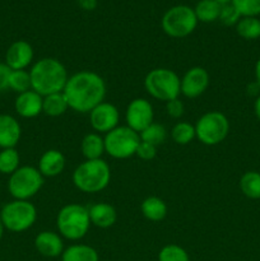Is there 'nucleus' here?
<instances>
[{"mask_svg": "<svg viewBox=\"0 0 260 261\" xmlns=\"http://www.w3.org/2000/svg\"><path fill=\"white\" fill-rule=\"evenodd\" d=\"M195 126L196 139L204 145H217L223 142L229 132V121L219 111H208L198 119Z\"/></svg>", "mask_w": 260, "mask_h": 261, "instance_id": "obj_9", "label": "nucleus"}, {"mask_svg": "<svg viewBox=\"0 0 260 261\" xmlns=\"http://www.w3.org/2000/svg\"><path fill=\"white\" fill-rule=\"evenodd\" d=\"M255 78H256V84L260 88V59L256 61V65H255Z\"/></svg>", "mask_w": 260, "mask_h": 261, "instance_id": "obj_39", "label": "nucleus"}, {"mask_svg": "<svg viewBox=\"0 0 260 261\" xmlns=\"http://www.w3.org/2000/svg\"><path fill=\"white\" fill-rule=\"evenodd\" d=\"M65 155L58 149H48L38 161V171L43 177H56L65 168Z\"/></svg>", "mask_w": 260, "mask_h": 261, "instance_id": "obj_18", "label": "nucleus"}, {"mask_svg": "<svg viewBox=\"0 0 260 261\" xmlns=\"http://www.w3.org/2000/svg\"><path fill=\"white\" fill-rule=\"evenodd\" d=\"M63 93L65 94L69 109L81 114H89L105 101L106 82L94 71L82 70L69 76Z\"/></svg>", "mask_w": 260, "mask_h": 261, "instance_id": "obj_1", "label": "nucleus"}, {"mask_svg": "<svg viewBox=\"0 0 260 261\" xmlns=\"http://www.w3.org/2000/svg\"><path fill=\"white\" fill-rule=\"evenodd\" d=\"M88 208L81 204L71 203L64 205L56 217V227L61 237L70 241L82 240L91 228Z\"/></svg>", "mask_w": 260, "mask_h": 261, "instance_id": "obj_4", "label": "nucleus"}, {"mask_svg": "<svg viewBox=\"0 0 260 261\" xmlns=\"http://www.w3.org/2000/svg\"><path fill=\"white\" fill-rule=\"evenodd\" d=\"M91 224L98 228H110L117 221L116 209L107 203H96L88 208Z\"/></svg>", "mask_w": 260, "mask_h": 261, "instance_id": "obj_19", "label": "nucleus"}, {"mask_svg": "<svg viewBox=\"0 0 260 261\" xmlns=\"http://www.w3.org/2000/svg\"><path fill=\"white\" fill-rule=\"evenodd\" d=\"M222 5L214 0H200L194 8L198 22L212 23L219 19Z\"/></svg>", "mask_w": 260, "mask_h": 261, "instance_id": "obj_24", "label": "nucleus"}, {"mask_svg": "<svg viewBox=\"0 0 260 261\" xmlns=\"http://www.w3.org/2000/svg\"><path fill=\"white\" fill-rule=\"evenodd\" d=\"M158 261H190L185 249L178 245H166L158 254Z\"/></svg>", "mask_w": 260, "mask_h": 261, "instance_id": "obj_31", "label": "nucleus"}, {"mask_svg": "<svg viewBox=\"0 0 260 261\" xmlns=\"http://www.w3.org/2000/svg\"><path fill=\"white\" fill-rule=\"evenodd\" d=\"M22 137V127L14 116L0 114V148H15Z\"/></svg>", "mask_w": 260, "mask_h": 261, "instance_id": "obj_17", "label": "nucleus"}, {"mask_svg": "<svg viewBox=\"0 0 260 261\" xmlns=\"http://www.w3.org/2000/svg\"><path fill=\"white\" fill-rule=\"evenodd\" d=\"M105 150L115 160H126L137 153L140 135L129 126H117L105 135Z\"/></svg>", "mask_w": 260, "mask_h": 261, "instance_id": "obj_10", "label": "nucleus"}, {"mask_svg": "<svg viewBox=\"0 0 260 261\" xmlns=\"http://www.w3.org/2000/svg\"><path fill=\"white\" fill-rule=\"evenodd\" d=\"M209 73L201 66H193L181 78V94L188 98L201 96L209 87Z\"/></svg>", "mask_w": 260, "mask_h": 261, "instance_id": "obj_13", "label": "nucleus"}, {"mask_svg": "<svg viewBox=\"0 0 260 261\" xmlns=\"http://www.w3.org/2000/svg\"><path fill=\"white\" fill-rule=\"evenodd\" d=\"M140 140L149 144L158 147V145L163 144L167 139V130L163 125L157 124V122H152L148 127H145L142 133H140Z\"/></svg>", "mask_w": 260, "mask_h": 261, "instance_id": "obj_28", "label": "nucleus"}, {"mask_svg": "<svg viewBox=\"0 0 260 261\" xmlns=\"http://www.w3.org/2000/svg\"><path fill=\"white\" fill-rule=\"evenodd\" d=\"M254 111H255V115H256V117L260 121V94L256 97V99H255L254 102Z\"/></svg>", "mask_w": 260, "mask_h": 261, "instance_id": "obj_38", "label": "nucleus"}, {"mask_svg": "<svg viewBox=\"0 0 260 261\" xmlns=\"http://www.w3.org/2000/svg\"><path fill=\"white\" fill-rule=\"evenodd\" d=\"M140 212L150 222H161L167 216V205L158 196H148L140 204Z\"/></svg>", "mask_w": 260, "mask_h": 261, "instance_id": "obj_21", "label": "nucleus"}, {"mask_svg": "<svg viewBox=\"0 0 260 261\" xmlns=\"http://www.w3.org/2000/svg\"><path fill=\"white\" fill-rule=\"evenodd\" d=\"M163 32L172 38H184L195 31L198 18L189 5H175L163 14L161 20Z\"/></svg>", "mask_w": 260, "mask_h": 261, "instance_id": "obj_8", "label": "nucleus"}, {"mask_svg": "<svg viewBox=\"0 0 260 261\" xmlns=\"http://www.w3.org/2000/svg\"><path fill=\"white\" fill-rule=\"evenodd\" d=\"M35 51L32 45L24 40H18L8 47L5 53V64L12 70H25L32 64Z\"/></svg>", "mask_w": 260, "mask_h": 261, "instance_id": "obj_14", "label": "nucleus"}, {"mask_svg": "<svg viewBox=\"0 0 260 261\" xmlns=\"http://www.w3.org/2000/svg\"><path fill=\"white\" fill-rule=\"evenodd\" d=\"M153 117H154V111L152 103L145 98H134L130 101L125 111L126 126L137 132L138 134H140L145 127L152 124Z\"/></svg>", "mask_w": 260, "mask_h": 261, "instance_id": "obj_11", "label": "nucleus"}, {"mask_svg": "<svg viewBox=\"0 0 260 261\" xmlns=\"http://www.w3.org/2000/svg\"><path fill=\"white\" fill-rule=\"evenodd\" d=\"M155 154H157V147L140 140V144L138 147L135 155H138L143 161H150L155 157Z\"/></svg>", "mask_w": 260, "mask_h": 261, "instance_id": "obj_35", "label": "nucleus"}, {"mask_svg": "<svg viewBox=\"0 0 260 261\" xmlns=\"http://www.w3.org/2000/svg\"><path fill=\"white\" fill-rule=\"evenodd\" d=\"M166 111H167L168 116L172 119H180L185 112V106L178 98L171 99V101L166 102Z\"/></svg>", "mask_w": 260, "mask_h": 261, "instance_id": "obj_34", "label": "nucleus"}, {"mask_svg": "<svg viewBox=\"0 0 260 261\" xmlns=\"http://www.w3.org/2000/svg\"><path fill=\"white\" fill-rule=\"evenodd\" d=\"M12 69L5 63H0V92L9 89V78Z\"/></svg>", "mask_w": 260, "mask_h": 261, "instance_id": "obj_36", "label": "nucleus"}, {"mask_svg": "<svg viewBox=\"0 0 260 261\" xmlns=\"http://www.w3.org/2000/svg\"><path fill=\"white\" fill-rule=\"evenodd\" d=\"M9 89L15 93H23L30 91L31 88V75L28 70H12L9 78Z\"/></svg>", "mask_w": 260, "mask_h": 261, "instance_id": "obj_30", "label": "nucleus"}, {"mask_svg": "<svg viewBox=\"0 0 260 261\" xmlns=\"http://www.w3.org/2000/svg\"><path fill=\"white\" fill-rule=\"evenodd\" d=\"M120 112L115 105L110 102H102L89 112V122L94 133L107 134L119 126Z\"/></svg>", "mask_w": 260, "mask_h": 261, "instance_id": "obj_12", "label": "nucleus"}, {"mask_svg": "<svg viewBox=\"0 0 260 261\" xmlns=\"http://www.w3.org/2000/svg\"><path fill=\"white\" fill-rule=\"evenodd\" d=\"M43 176L33 166H22L9 176L8 191L15 200H30L42 189Z\"/></svg>", "mask_w": 260, "mask_h": 261, "instance_id": "obj_6", "label": "nucleus"}, {"mask_svg": "<svg viewBox=\"0 0 260 261\" xmlns=\"http://www.w3.org/2000/svg\"><path fill=\"white\" fill-rule=\"evenodd\" d=\"M111 181V170L106 161H84L73 172V184L79 191L96 194L105 190Z\"/></svg>", "mask_w": 260, "mask_h": 261, "instance_id": "obj_3", "label": "nucleus"}, {"mask_svg": "<svg viewBox=\"0 0 260 261\" xmlns=\"http://www.w3.org/2000/svg\"><path fill=\"white\" fill-rule=\"evenodd\" d=\"M61 261H99L98 252L89 245H71L61 254Z\"/></svg>", "mask_w": 260, "mask_h": 261, "instance_id": "obj_22", "label": "nucleus"}, {"mask_svg": "<svg viewBox=\"0 0 260 261\" xmlns=\"http://www.w3.org/2000/svg\"><path fill=\"white\" fill-rule=\"evenodd\" d=\"M30 75L31 88L42 97L63 92L69 79L65 65L55 58H43L36 61Z\"/></svg>", "mask_w": 260, "mask_h": 261, "instance_id": "obj_2", "label": "nucleus"}, {"mask_svg": "<svg viewBox=\"0 0 260 261\" xmlns=\"http://www.w3.org/2000/svg\"><path fill=\"white\" fill-rule=\"evenodd\" d=\"M232 5L241 17H257L260 14V0H232Z\"/></svg>", "mask_w": 260, "mask_h": 261, "instance_id": "obj_32", "label": "nucleus"}, {"mask_svg": "<svg viewBox=\"0 0 260 261\" xmlns=\"http://www.w3.org/2000/svg\"><path fill=\"white\" fill-rule=\"evenodd\" d=\"M240 189L249 199H260V173L247 171L240 178Z\"/></svg>", "mask_w": 260, "mask_h": 261, "instance_id": "obj_25", "label": "nucleus"}, {"mask_svg": "<svg viewBox=\"0 0 260 261\" xmlns=\"http://www.w3.org/2000/svg\"><path fill=\"white\" fill-rule=\"evenodd\" d=\"M81 150L82 154L87 161L99 160V158H102L103 153H106V150H105V139L98 133H88L82 139Z\"/></svg>", "mask_w": 260, "mask_h": 261, "instance_id": "obj_20", "label": "nucleus"}, {"mask_svg": "<svg viewBox=\"0 0 260 261\" xmlns=\"http://www.w3.org/2000/svg\"><path fill=\"white\" fill-rule=\"evenodd\" d=\"M236 32L245 40H257L260 37V19L257 17H241L236 24Z\"/></svg>", "mask_w": 260, "mask_h": 261, "instance_id": "obj_26", "label": "nucleus"}, {"mask_svg": "<svg viewBox=\"0 0 260 261\" xmlns=\"http://www.w3.org/2000/svg\"><path fill=\"white\" fill-rule=\"evenodd\" d=\"M20 155L15 148L0 150V173L10 176L20 167Z\"/></svg>", "mask_w": 260, "mask_h": 261, "instance_id": "obj_27", "label": "nucleus"}, {"mask_svg": "<svg viewBox=\"0 0 260 261\" xmlns=\"http://www.w3.org/2000/svg\"><path fill=\"white\" fill-rule=\"evenodd\" d=\"M76 3L82 9L87 12H91L97 8V0H76Z\"/></svg>", "mask_w": 260, "mask_h": 261, "instance_id": "obj_37", "label": "nucleus"}, {"mask_svg": "<svg viewBox=\"0 0 260 261\" xmlns=\"http://www.w3.org/2000/svg\"><path fill=\"white\" fill-rule=\"evenodd\" d=\"M4 231H5V227L4 224H3L2 219H0V240H2L3 236H4Z\"/></svg>", "mask_w": 260, "mask_h": 261, "instance_id": "obj_40", "label": "nucleus"}, {"mask_svg": "<svg viewBox=\"0 0 260 261\" xmlns=\"http://www.w3.org/2000/svg\"><path fill=\"white\" fill-rule=\"evenodd\" d=\"M241 19V15L237 12L236 8L232 5V3L226 5H222L221 14H219V20L223 23L227 27H231V25H236L239 23V20Z\"/></svg>", "mask_w": 260, "mask_h": 261, "instance_id": "obj_33", "label": "nucleus"}, {"mask_svg": "<svg viewBox=\"0 0 260 261\" xmlns=\"http://www.w3.org/2000/svg\"><path fill=\"white\" fill-rule=\"evenodd\" d=\"M0 219L5 229L20 233L30 229L37 219V209L30 200H12L0 211Z\"/></svg>", "mask_w": 260, "mask_h": 261, "instance_id": "obj_7", "label": "nucleus"}, {"mask_svg": "<svg viewBox=\"0 0 260 261\" xmlns=\"http://www.w3.org/2000/svg\"><path fill=\"white\" fill-rule=\"evenodd\" d=\"M144 88L154 99L168 102L181 94V79L171 69L155 68L145 75Z\"/></svg>", "mask_w": 260, "mask_h": 261, "instance_id": "obj_5", "label": "nucleus"}, {"mask_svg": "<svg viewBox=\"0 0 260 261\" xmlns=\"http://www.w3.org/2000/svg\"><path fill=\"white\" fill-rule=\"evenodd\" d=\"M42 106L43 97L32 89L19 93L14 101L15 112L23 119L37 117L38 115L42 114Z\"/></svg>", "mask_w": 260, "mask_h": 261, "instance_id": "obj_15", "label": "nucleus"}, {"mask_svg": "<svg viewBox=\"0 0 260 261\" xmlns=\"http://www.w3.org/2000/svg\"><path fill=\"white\" fill-rule=\"evenodd\" d=\"M69 110L68 101L63 92L53 93L43 97L42 112L50 117H59Z\"/></svg>", "mask_w": 260, "mask_h": 261, "instance_id": "obj_23", "label": "nucleus"}, {"mask_svg": "<svg viewBox=\"0 0 260 261\" xmlns=\"http://www.w3.org/2000/svg\"><path fill=\"white\" fill-rule=\"evenodd\" d=\"M35 247L42 256L54 257L61 256L64 252V242L59 233L53 231H42L36 236Z\"/></svg>", "mask_w": 260, "mask_h": 261, "instance_id": "obj_16", "label": "nucleus"}, {"mask_svg": "<svg viewBox=\"0 0 260 261\" xmlns=\"http://www.w3.org/2000/svg\"><path fill=\"white\" fill-rule=\"evenodd\" d=\"M171 137L173 142L178 145H186L195 139V126L191 125L190 122L178 121L175 124V126L171 130Z\"/></svg>", "mask_w": 260, "mask_h": 261, "instance_id": "obj_29", "label": "nucleus"}, {"mask_svg": "<svg viewBox=\"0 0 260 261\" xmlns=\"http://www.w3.org/2000/svg\"><path fill=\"white\" fill-rule=\"evenodd\" d=\"M214 2H217L221 5H226V4H229V3H232V0H214Z\"/></svg>", "mask_w": 260, "mask_h": 261, "instance_id": "obj_41", "label": "nucleus"}]
</instances>
